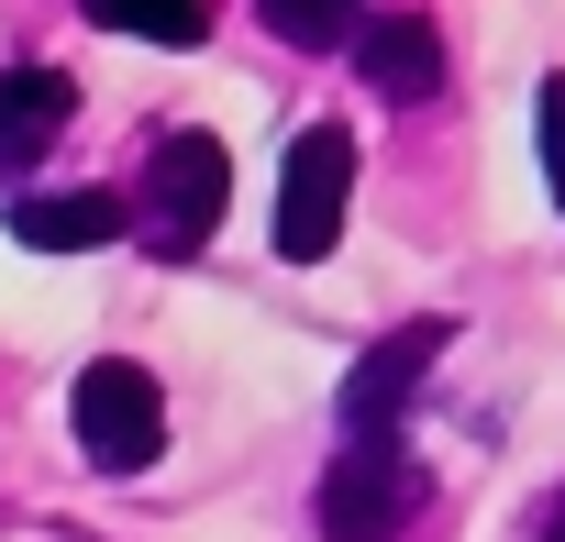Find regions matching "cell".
I'll return each instance as SVG.
<instances>
[{"mask_svg":"<svg viewBox=\"0 0 565 542\" xmlns=\"http://www.w3.org/2000/svg\"><path fill=\"white\" fill-rule=\"evenodd\" d=\"M355 78L377 89V100H433L444 89V34H433V12H366L355 23Z\"/></svg>","mask_w":565,"mask_h":542,"instance_id":"cell-6","label":"cell"},{"mask_svg":"<svg viewBox=\"0 0 565 542\" xmlns=\"http://www.w3.org/2000/svg\"><path fill=\"white\" fill-rule=\"evenodd\" d=\"M543 177L565 199V78H543Z\"/></svg>","mask_w":565,"mask_h":542,"instance_id":"cell-11","label":"cell"},{"mask_svg":"<svg viewBox=\"0 0 565 542\" xmlns=\"http://www.w3.org/2000/svg\"><path fill=\"white\" fill-rule=\"evenodd\" d=\"M422 498H433L422 454H399V443H344V454L322 465L311 520H322V542H399V531L422 520Z\"/></svg>","mask_w":565,"mask_h":542,"instance_id":"cell-1","label":"cell"},{"mask_svg":"<svg viewBox=\"0 0 565 542\" xmlns=\"http://www.w3.org/2000/svg\"><path fill=\"white\" fill-rule=\"evenodd\" d=\"M67 421H78V454H89L100 476H145V465L167 454V399H156V377H145L134 355H100V366H78V388H67Z\"/></svg>","mask_w":565,"mask_h":542,"instance_id":"cell-2","label":"cell"},{"mask_svg":"<svg viewBox=\"0 0 565 542\" xmlns=\"http://www.w3.org/2000/svg\"><path fill=\"white\" fill-rule=\"evenodd\" d=\"M67 122H78V89L56 67H0V188H12Z\"/></svg>","mask_w":565,"mask_h":542,"instance_id":"cell-7","label":"cell"},{"mask_svg":"<svg viewBox=\"0 0 565 542\" xmlns=\"http://www.w3.org/2000/svg\"><path fill=\"white\" fill-rule=\"evenodd\" d=\"M222 199H233V144L222 133H167L145 155V210H156V243L167 254H200L222 232Z\"/></svg>","mask_w":565,"mask_h":542,"instance_id":"cell-4","label":"cell"},{"mask_svg":"<svg viewBox=\"0 0 565 542\" xmlns=\"http://www.w3.org/2000/svg\"><path fill=\"white\" fill-rule=\"evenodd\" d=\"M444 344H455V322H444V311H433V322H399L388 344H366V355L344 366V399H333V410H344V432H355V443H399V410L422 399V377L444 366Z\"/></svg>","mask_w":565,"mask_h":542,"instance_id":"cell-5","label":"cell"},{"mask_svg":"<svg viewBox=\"0 0 565 542\" xmlns=\"http://www.w3.org/2000/svg\"><path fill=\"white\" fill-rule=\"evenodd\" d=\"M255 23H266L277 45H355L366 12H344V0H255Z\"/></svg>","mask_w":565,"mask_h":542,"instance_id":"cell-10","label":"cell"},{"mask_svg":"<svg viewBox=\"0 0 565 542\" xmlns=\"http://www.w3.org/2000/svg\"><path fill=\"white\" fill-rule=\"evenodd\" d=\"M344 199H355V133L344 122H311L277 166V254L289 265H322L344 243Z\"/></svg>","mask_w":565,"mask_h":542,"instance_id":"cell-3","label":"cell"},{"mask_svg":"<svg viewBox=\"0 0 565 542\" xmlns=\"http://www.w3.org/2000/svg\"><path fill=\"white\" fill-rule=\"evenodd\" d=\"M532 542H565V498H554V509H543V531H532Z\"/></svg>","mask_w":565,"mask_h":542,"instance_id":"cell-12","label":"cell"},{"mask_svg":"<svg viewBox=\"0 0 565 542\" xmlns=\"http://www.w3.org/2000/svg\"><path fill=\"white\" fill-rule=\"evenodd\" d=\"M89 23L100 34H145V45H200L211 34L200 0H89Z\"/></svg>","mask_w":565,"mask_h":542,"instance_id":"cell-9","label":"cell"},{"mask_svg":"<svg viewBox=\"0 0 565 542\" xmlns=\"http://www.w3.org/2000/svg\"><path fill=\"white\" fill-rule=\"evenodd\" d=\"M111 232H134L122 188H45V199H12V243H23V254H89V243H111Z\"/></svg>","mask_w":565,"mask_h":542,"instance_id":"cell-8","label":"cell"}]
</instances>
